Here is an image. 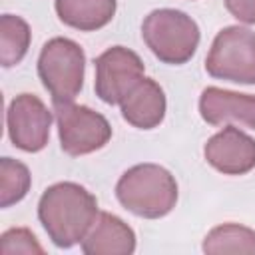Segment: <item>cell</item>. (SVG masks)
<instances>
[{
  "label": "cell",
  "instance_id": "obj_1",
  "mask_svg": "<svg viewBox=\"0 0 255 255\" xmlns=\"http://www.w3.org/2000/svg\"><path fill=\"white\" fill-rule=\"evenodd\" d=\"M98 199L80 183L50 185L38 201V219L56 247L70 249L80 243L98 217Z\"/></svg>",
  "mask_w": 255,
  "mask_h": 255
},
{
  "label": "cell",
  "instance_id": "obj_2",
  "mask_svg": "<svg viewBox=\"0 0 255 255\" xmlns=\"http://www.w3.org/2000/svg\"><path fill=\"white\" fill-rule=\"evenodd\" d=\"M116 197L129 213L159 219L177 203V181L157 163H137L118 179Z\"/></svg>",
  "mask_w": 255,
  "mask_h": 255
},
{
  "label": "cell",
  "instance_id": "obj_3",
  "mask_svg": "<svg viewBox=\"0 0 255 255\" xmlns=\"http://www.w3.org/2000/svg\"><path fill=\"white\" fill-rule=\"evenodd\" d=\"M141 38L159 62L181 66L197 50L199 26L181 10L159 8L143 18Z\"/></svg>",
  "mask_w": 255,
  "mask_h": 255
},
{
  "label": "cell",
  "instance_id": "obj_4",
  "mask_svg": "<svg viewBox=\"0 0 255 255\" xmlns=\"http://www.w3.org/2000/svg\"><path fill=\"white\" fill-rule=\"evenodd\" d=\"M86 54L70 38H52L42 46L38 58V76L50 92L54 104L74 102L84 86Z\"/></svg>",
  "mask_w": 255,
  "mask_h": 255
},
{
  "label": "cell",
  "instance_id": "obj_5",
  "mask_svg": "<svg viewBox=\"0 0 255 255\" xmlns=\"http://www.w3.org/2000/svg\"><path fill=\"white\" fill-rule=\"evenodd\" d=\"M211 78L235 84H255V32L243 26H227L217 32L205 58Z\"/></svg>",
  "mask_w": 255,
  "mask_h": 255
},
{
  "label": "cell",
  "instance_id": "obj_6",
  "mask_svg": "<svg viewBox=\"0 0 255 255\" xmlns=\"http://www.w3.org/2000/svg\"><path fill=\"white\" fill-rule=\"evenodd\" d=\"M54 114L60 145L72 157L102 149L112 137L110 122L88 106H78L74 102L54 104Z\"/></svg>",
  "mask_w": 255,
  "mask_h": 255
},
{
  "label": "cell",
  "instance_id": "obj_7",
  "mask_svg": "<svg viewBox=\"0 0 255 255\" xmlns=\"http://www.w3.org/2000/svg\"><path fill=\"white\" fill-rule=\"evenodd\" d=\"M96 96L114 106L122 104V100L133 90V86L143 78V62L141 58L124 46H112L102 52L96 60Z\"/></svg>",
  "mask_w": 255,
  "mask_h": 255
},
{
  "label": "cell",
  "instance_id": "obj_8",
  "mask_svg": "<svg viewBox=\"0 0 255 255\" xmlns=\"http://www.w3.org/2000/svg\"><path fill=\"white\" fill-rule=\"evenodd\" d=\"M52 112L34 94L16 96L6 112V128L10 141L28 153H36L46 147L50 137Z\"/></svg>",
  "mask_w": 255,
  "mask_h": 255
},
{
  "label": "cell",
  "instance_id": "obj_9",
  "mask_svg": "<svg viewBox=\"0 0 255 255\" xmlns=\"http://www.w3.org/2000/svg\"><path fill=\"white\" fill-rule=\"evenodd\" d=\"M207 163L225 175H243L255 167V139L235 126H225L203 147Z\"/></svg>",
  "mask_w": 255,
  "mask_h": 255
},
{
  "label": "cell",
  "instance_id": "obj_10",
  "mask_svg": "<svg viewBox=\"0 0 255 255\" xmlns=\"http://www.w3.org/2000/svg\"><path fill=\"white\" fill-rule=\"evenodd\" d=\"M199 114L209 126L239 122L245 128L255 129V96L209 86L201 92Z\"/></svg>",
  "mask_w": 255,
  "mask_h": 255
},
{
  "label": "cell",
  "instance_id": "obj_11",
  "mask_svg": "<svg viewBox=\"0 0 255 255\" xmlns=\"http://www.w3.org/2000/svg\"><path fill=\"white\" fill-rule=\"evenodd\" d=\"M82 251L86 255H129L135 251V233L118 215L100 211L82 239Z\"/></svg>",
  "mask_w": 255,
  "mask_h": 255
},
{
  "label": "cell",
  "instance_id": "obj_12",
  "mask_svg": "<svg viewBox=\"0 0 255 255\" xmlns=\"http://www.w3.org/2000/svg\"><path fill=\"white\" fill-rule=\"evenodd\" d=\"M120 106L122 118L137 129H153L165 118V94L151 78H141Z\"/></svg>",
  "mask_w": 255,
  "mask_h": 255
},
{
  "label": "cell",
  "instance_id": "obj_13",
  "mask_svg": "<svg viewBox=\"0 0 255 255\" xmlns=\"http://www.w3.org/2000/svg\"><path fill=\"white\" fill-rule=\"evenodd\" d=\"M58 18L80 32H94L112 22L116 0H56Z\"/></svg>",
  "mask_w": 255,
  "mask_h": 255
},
{
  "label": "cell",
  "instance_id": "obj_14",
  "mask_svg": "<svg viewBox=\"0 0 255 255\" xmlns=\"http://www.w3.org/2000/svg\"><path fill=\"white\" fill-rule=\"evenodd\" d=\"M203 251L207 255H253L255 231L239 223H223L213 227L203 239Z\"/></svg>",
  "mask_w": 255,
  "mask_h": 255
},
{
  "label": "cell",
  "instance_id": "obj_15",
  "mask_svg": "<svg viewBox=\"0 0 255 255\" xmlns=\"http://www.w3.org/2000/svg\"><path fill=\"white\" fill-rule=\"evenodd\" d=\"M30 48V26L24 18L14 14H2L0 18V62L4 68H12L22 62Z\"/></svg>",
  "mask_w": 255,
  "mask_h": 255
},
{
  "label": "cell",
  "instance_id": "obj_16",
  "mask_svg": "<svg viewBox=\"0 0 255 255\" xmlns=\"http://www.w3.org/2000/svg\"><path fill=\"white\" fill-rule=\"evenodd\" d=\"M30 169L12 157L0 159V205L10 207L26 197L30 189Z\"/></svg>",
  "mask_w": 255,
  "mask_h": 255
},
{
  "label": "cell",
  "instance_id": "obj_17",
  "mask_svg": "<svg viewBox=\"0 0 255 255\" xmlns=\"http://www.w3.org/2000/svg\"><path fill=\"white\" fill-rule=\"evenodd\" d=\"M42 255L44 249L26 227H14L2 233L0 237V255Z\"/></svg>",
  "mask_w": 255,
  "mask_h": 255
},
{
  "label": "cell",
  "instance_id": "obj_18",
  "mask_svg": "<svg viewBox=\"0 0 255 255\" xmlns=\"http://www.w3.org/2000/svg\"><path fill=\"white\" fill-rule=\"evenodd\" d=\"M227 12L245 24H255V0H223Z\"/></svg>",
  "mask_w": 255,
  "mask_h": 255
}]
</instances>
